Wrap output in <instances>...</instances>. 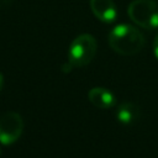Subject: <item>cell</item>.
Listing matches in <instances>:
<instances>
[{
    "mask_svg": "<svg viewBox=\"0 0 158 158\" xmlns=\"http://www.w3.org/2000/svg\"><path fill=\"white\" fill-rule=\"evenodd\" d=\"M2 85H4V79H2V75L0 74V90L2 89Z\"/></svg>",
    "mask_w": 158,
    "mask_h": 158,
    "instance_id": "30bf717a",
    "label": "cell"
},
{
    "mask_svg": "<svg viewBox=\"0 0 158 158\" xmlns=\"http://www.w3.org/2000/svg\"><path fill=\"white\" fill-rule=\"evenodd\" d=\"M23 132V118L19 112L7 111L0 116V143L10 146Z\"/></svg>",
    "mask_w": 158,
    "mask_h": 158,
    "instance_id": "277c9868",
    "label": "cell"
},
{
    "mask_svg": "<svg viewBox=\"0 0 158 158\" xmlns=\"http://www.w3.org/2000/svg\"><path fill=\"white\" fill-rule=\"evenodd\" d=\"M96 40L90 33H81L77 36L68 51V63L73 68H80L88 65L96 53Z\"/></svg>",
    "mask_w": 158,
    "mask_h": 158,
    "instance_id": "7a4b0ae2",
    "label": "cell"
},
{
    "mask_svg": "<svg viewBox=\"0 0 158 158\" xmlns=\"http://www.w3.org/2000/svg\"><path fill=\"white\" fill-rule=\"evenodd\" d=\"M139 114H141V110H139V106L136 102L123 101L117 107L116 117H117V121L120 123L131 125V123H133L138 120Z\"/></svg>",
    "mask_w": 158,
    "mask_h": 158,
    "instance_id": "52a82bcc",
    "label": "cell"
},
{
    "mask_svg": "<svg viewBox=\"0 0 158 158\" xmlns=\"http://www.w3.org/2000/svg\"><path fill=\"white\" fill-rule=\"evenodd\" d=\"M11 1H12V0H0V9H2V7H5V6H7Z\"/></svg>",
    "mask_w": 158,
    "mask_h": 158,
    "instance_id": "9c48e42d",
    "label": "cell"
},
{
    "mask_svg": "<svg viewBox=\"0 0 158 158\" xmlns=\"http://www.w3.org/2000/svg\"><path fill=\"white\" fill-rule=\"evenodd\" d=\"M143 44L144 38L141 31L128 23H120L109 33V46L120 56L137 54Z\"/></svg>",
    "mask_w": 158,
    "mask_h": 158,
    "instance_id": "6da1fadb",
    "label": "cell"
},
{
    "mask_svg": "<svg viewBox=\"0 0 158 158\" xmlns=\"http://www.w3.org/2000/svg\"><path fill=\"white\" fill-rule=\"evenodd\" d=\"M127 14L139 27L158 28V2L156 0H133L127 7Z\"/></svg>",
    "mask_w": 158,
    "mask_h": 158,
    "instance_id": "3957f363",
    "label": "cell"
},
{
    "mask_svg": "<svg viewBox=\"0 0 158 158\" xmlns=\"http://www.w3.org/2000/svg\"><path fill=\"white\" fill-rule=\"evenodd\" d=\"M153 53H154L156 58L158 59V35H156L154 41H153Z\"/></svg>",
    "mask_w": 158,
    "mask_h": 158,
    "instance_id": "ba28073f",
    "label": "cell"
},
{
    "mask_svg": "<svg viewBox=\"0 0 158 158\" xmlns=\"http://www.w3.org/2000/svg\"><path fill=\"white\" fill-rule=\"evenodd\" d=\"M90 10L94 16L105 23H111L116 20L117 10L114 0H89Z\"/></svg>",
    "mask_w": 158,
    "mask_h": 158,
    "instance_id": "5b68a950",
    "label": "cell"
},
{
    "mask_svg": "<svg viewBox=\"0 0 158 158\" xmlns=\"http://www.w3.org/2000/svg\"><path fill=\"white\" fill-rule=\"evenodd\" d=\"M88 99L91 102V105H94L95 107L101 109V110L110 109L115 105L114 94L110 90H107L106 88H101V86L91 88L88 93Z\"/></svg>",
    "mask_w": 158,
    "mask_h": 158,
    "instance_id": "8992f818",
    "label": "cell"
}]
</instances>
